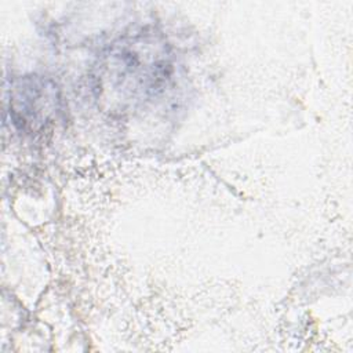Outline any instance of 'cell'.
I'll use <instances>...</instances> for the list:
<instances>
[{"instance_id":"cell-1","label":"cell","mask_w":353,"mask_h":353,"mask_svg":"<svg viewBox=\"0 0 353 353\" xmlns=\"http://www.w3.org/2000/svg\"><path fill=\"white\" fill-rule=\"evenodd\" d=\"M54 85L43 79H23L11 91L10 113L21 125L39 127L55 109Z\"/></svg>"}]
</instances>
